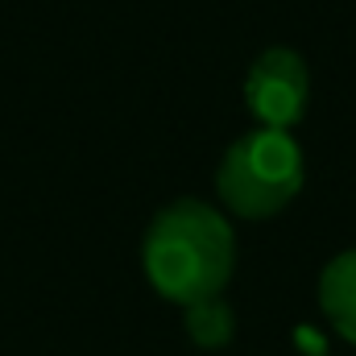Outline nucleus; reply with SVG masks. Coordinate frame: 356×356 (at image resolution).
<instances>
[{"instance_id":"obj_1","label":"nucleus","mask_w":356,"mask_h":356,"mask_svg":"<svg viewBox=\"0 0 356 356\" xmlns=\"http://www.w3.org/2000/svg\"><path fill=\"white\" fill-rule=\"evenodd\" d=\"M141 266L149 286L178 307L220 298L236 269V236L228 220L199 199H175L145 232Z\"/></svg>"},{"instance_id":"obj_2","label":"nucleus","mask_w":356,"mask_h":356,"mask_svg":"<svg viewBox=\"0 0 356 356\" xmlns=\"http://www.w3.org/2000/svg\"><path fill=\"white\" fill-rule=\"evenodd\" d=\"M302 191V149L282 129H253L236 137L220 166L216 195L241 220H269Z\"/></svg>"},{"instance_id":"obj_3","label":"nucleus","mask_w":356,"mask_h":356,"mask_svg":"<svg viewBox=\"0 0 356 356\" xmlns=\"http://www.w3.org/2000/svg\"><path fill=\"white\" fill-rule=\"evenodd\" d=\"M307 95H311L307 63L298 50H286V46L261 50L245 75V104H249V116L257 120V129L290 133L307 112Z\"/></svg>"},{"instance_id":"obj_4","label":"nucleus","mask_w":356,"mask_h":356,"mask_svg":"<svg viewBox=\"0 0 356 356\" xmlns=\"http://www.w3.org/2000/svg\"><path fill=\"white\" fill-rule=\"evenodd\" d=\"M319 307L327 323L356 344V249L332 257L319 273Z\"/></svg>"},{"instance_id":"obj_5","label":"nucleus","mask_w":356,"mask_h":356,"mask_svg":"<svg viewBox=\"0 0 356 356\" xmlns=\"http://www.w3.org/2000/svg\"><path fill=\"white\" fill-rule=\"evenodd\" d=\"M182 323H186V336L199 344V348H224L232 340V311L220 302V298H203L195 307H182Z\"/></svg>"}]
</instances>
